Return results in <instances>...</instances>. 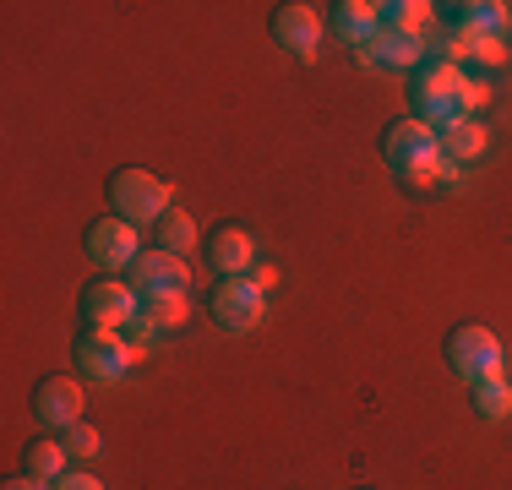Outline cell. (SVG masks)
Here are the masks:
<instances>
[{
  "mask_svg": "<svg viewBox=\"0 0 512 490\" xmlns=\"http://www.w3.org/2000/svg\"><path fill=\"white\" fill-rule=\"evenodd\" d=\"M382 158L409 191H436V175H442V142H436V131L425 126V120L404 115V120H393V126H382Z\"/></svg>",
  "mask_w": 512,
  "mask_h": 490,
  "instance_id": "obj_1",
  "label": "cell"
},
{
  "mask_svg": "<svg viewBox=\"0 0 512 490\" xmlns=\"http://www.w3.org/2000/svg\"><path fill=\"white\" fill-rule=\"evenodd\" d=\"M463 82H469V71H458L453 60H442V55L420 60V66L409 71L414 120H425L431 131H442V126H453V120H463Z\"/></svg>",
  "mask_w": 512,
  "mask_h": 490,
  "instance_id": "obj_2",
  "label": "cell"
},
{
  "mask_svg": "<svg viewBox=\"0 0 512 490\" xmlns=\"http://www.w3.org/2000/svg\"><path fill=\"white\" fill-rule=\"evenodd\" d=\"M109 213L126 218V224H158V218L169 213V186L158 175H148V169H115L109 175Z\"/></svg>",
  "mask_w": 512,
  "mask_h": 490,
  "instance_id": "obj_3",
  "label": "cell"
},
{
  "mask_svg": "<svg viewBox=\"0 0 512 490\" xmlns=\"http://www.w3.org/2000/svg\"><path fill=\"white\" fill-rule=\"evenodd\" d=\"M447 365H453L458 382H485V376H502V343L491 327L463 322L447 333Z\"/></svg>",
  "mask_w": 512,
  "mask_h": 490,
  "instance_id": "obj_4",
  "label": "cell"
},
{
  "mask_svg": "<svg viewBox=\"0 0 512 490\" xmlns=\"http://www.w3.org/2000/svg\"><path fill=\"white\" fill-rule=\"evenodd\" d=\"M131 365H137V349H131L126 333H115V327H88V333L77 338V371L88 376V382H120Z\"/></svg>",
  "mask_w": 512,
  "mask_h": 490,
  "instance_id": "obj_5",
  "label": "cell"
},
{
  "mask_svg": "<svg viewBox=\"0 0 512 490\" xmlns=\"http://www.w3.org/2000/svg\"><path fill=\"white\" fill-rule=\"evenodd\" d=\"M207 311L224 333H251L267 316V294L251 284V278H218L213 294H207Z\"/></svg>",
  "mask_w": 512,
  "mask_h": 490,
  "instance_id": "obj_6",
  "label": "cell"
},
{
  "mask_svg": "<svg viewBox=\"0 0 512 490\" xmlns=\"http://www.w3.org/2000/svg\"><path fill=\"white\" fill-rule=\"evenodd\" d=\"M82 251H88L99 267H131L142 256L137 224H126V218H115V213L93 218V224L82 229Z\"/></svg>",
  "mask_w": 512,
  "mask_h": 490,
  "instance_id": "obj_7",
  "label": "cell"
},
{
  "mask_svg": "<svg viewBox=\"0 0 512 490\" xmlns=\"http://www.w3.org/2000/svg\"><path fill=\"white\" fill-rule=\"evenodd\" d=\"M77 305H82V316H88V327H115V333H120V327L137 316L142 300H137V289L120 284V278H93V284L82 289Z\"/></svg>",
  "mask_w": 512,
  "mask_h": 490,
  "instance_id": "obj_8",
  "label": "cell"
},
{
  "mask_svg": "<svg viewBox=\"0 0 512 490\" xmlns=\"http://www.w3.org/2000/svg\"><path fill=\"white\" fill-rule=\"evenodd\" d=\"M126 284L137 289V300H148V294H186V284H191V273H186V262H180L175 251H142L137 262L126 267Z\"/></svg>",
  "mask_w": 512,
  "mask_h": 490,
  "instance_id": "obj_9",
  "label": "cell"
},
{
  "mask_svg": "<svg viewBox=\"0 0 512 490\" xmlns=\"http://www.w3.org/2000/svg\"><path fill=\"white\" fill-rule=\"evenodd\" d=\"M82 382L77 376H44L39 387H33V420L50 425V431H66V425L82 420Z\"/></svg>",
  "mask_w": 512,
  "mask_h": 490,
  "instance_id": "obj_10",
  "label": "cell"
},
{
  "mask_svg": "<svg viewBox=\"0 0 512 490\" xmlns=\"http://www.w3.org/2000/svg\"><path fill=\"white\" fill-rule=\"evenodd\" d=\"M273 39H278V49H289V55L316 60V44H322V17H316V6L284 0V6L273 11Z\"/></svg>",
  "mask_w": 512,
  "mask_h": 490,
  "instance_id": "obj_11",
  "label": "cell"
},
{
  "mask_svg": "<svg viewBox=\"0 0 512 490\" xmlns=\"http://www.w3.org/2000/svg\"><path fill=\"white\" fill-rule=\"evenodd\" d=\"M207 262H213V273L224 278H246L256 267V240L246 224H218L213 235H207Z\"/></svg>",
  "mask_w": 512,
  "mask_h": 490,
  "instance_id": "obj_12",
  "label": "cell"
},
{
  "mask_svg": "<svg viewBox=\"0 0 512 490\" xmlns=\"http://www.w3.org/2000/svg\"><path fill=\"white\" fill-rule=\"evenodd\" d=\"M442 60H453V66H502L507 60V44L496 39V33H469V28H453L442 44Z\"/></svg>",
  "mask_w": 512,
  "mask_h": 490,
  "instance_id": "obj_13",
  "label": "cell"
},
{
  "mask_svg": "<svg viewBox=\"0 0 512 490\" xmlns=\"http://www.w3.org/2000/svg\"><path fill=\"white\" fill-rule=\"evenodd\" d=\"M425 60V44L420 39H409V33H376L371 44H365V55H360V66H393V71H414Z\"/></svg>",
  "mask_w": 512,
  "mask_h": 490,
  "instance_id": "obj_14",
  "label": "cell"
},
{
  "mask_svg": "<svg viewBox=\"0 0 512 490\" xmlns=\"http://www.w3.org/2000/svg\"><path fill=\"white\" fill-rule=\"evenodd\" d=\"M436 142H442V158H447V164H474V158H485V142H491V137H485V126H480V120H474V115H463V120H453V126H442V131H436Z\"/></svg>",
  "mask_w": 512,
  "mask_h": 490,
  "instance_id": "obj_15",
  "label": "cell"
},
{
  "mask_svg": "<svg viewBox=\"0 0 512 490\" xmlns=\"http://www.w3.org/2000/svg\"><path fill=\"white\" fill-rule=\"evenodd\" d=\"M376 22H382L387 33H409V39H425L436 22V6H425V0H382L376 6Z\"/></svg>",
  "mask_w": 512,
  "mask_h": 490,
  "instance_id": "obj_16",
  "label": "cell"
},
{
  "mask_svg": "<svg viewBox=\"0 0 512 490\" xmlns=\"http://www.w3.org/2000/svg\"><path fill=\"white\" fill-rule=\"evenodd\" d=\"M333 33H338L344 44H360V49H365L376 33H382L376 6H371V0H338V6H333Z\"/></svg>",
  "mask_w": 512,
  "mask_h": 490,
  "instance_id": "obj_17",
  "label": "cell"
},
{
  "mask_svg": "<svg viewBox=\"0 0 512 490\" xmlns=\"http://www.w3.org/2000/svg\"><path fill=\"white\" fill-rule=\"evenodd\" d=\"M442 11H453V28L496 33V39H502L507 22H512V6H502V0H463V6H442Z\"/></svg>",
  "mask_w": 512,
  "mask_h": 490,
  "instance_id": "obj_18",
  "label": "cell"
},
{
  "mask_svg": "<svg viewBox=\"0 0 512 490\" xmlns=\"http://www.w3.org/2000/svg\"><path fill=\"white\" fill-rule=\"evenodd\" d=\"M66 447H60V436H33L28 447H22V474H33V480L55 485L60 474H66Z\"/></svg>",
  "mask_w": 512,
  "mask_h": 490,
  "instance_id": "obj_19",
  "label": "cell"
},
{
  "mask_svg": "<svg viewBox=\"0 0 512 490\" xmlns=\"http://www.w3.org/2000/svg\"><path fill=\"white\" fill-rule=\"evenodd\" d=\"M469 403L480 420H507L512 414V382L507 376H485V382H469Z\"/></svg>",
  "mask_w": 512,
  "mask_h": 490,
  "instance_id": "obj_20",
  "label": "cell"
},
{
  "mask_svg": "<svg viewBox=\"0 0 512 490\" xmlns=\"http://www.w3.org/2000/svg\"><path fill=\"white\" fill-rule=\"evenodd\" d=\"M137 316H142V322H153L158 333H175V327H186L191 305H186V294H148V300L137 305Z\"/></svg>",
  "mask_w": 512,
  "mask_h": 490,
  "instance_id": "obj_21",
  "label": "cell"
},
{
  "mask_svg": "<svg viewBox=\"0 0 512 490\" xmlns=\"http://www.w3.org/2000/svg\"><path fill=\"white\" fill-rule=\"evenodd\" d=\"M158 251H175V256H186L191 245H197V218L191 213H180V207H169L164 218H158Z\"/></svg>",
  "mask_w": 512,
  "mask_h": 490,
  "instance_id": "obj_22",
  "label": "cell"
},
{
  "mask_svg": "<svg viewBox=\"0 0 512 490\" xmlns=\"http://www.w3.org/2000/svg\"><path fill=\"white\" fill-rule=\"evenodd\" d=\"M60 447H66L71 463H88V458H99V452H104V436L93 431L88 420H77V425H66V431H60Z\"/></svg>",
  "mask_w": 512,
  "mask_h": 490,
  "instance_id": "obj_23",
  "label": "cell"
},
{
  "mask_svg": "<svg viewBox=\"0 0 512 490\" xmlns=\"http://www.w3.org/2000/svg\"><path fill=\"white\" fill-rule=\"evenodd\" d=\"M50 490H104V480H99V474H88V469H66Z\"/></svg>",
  "mask_w": 512,
  "mask_h": 490,
  "instance_id": "obj_24",
  "label": "cell"
},
{
  "mask_svg": "<svg viewBox=\"0 0 512 490\" xmlns=\"http://www.w3.org/2000/svg\"><path fill=\"white\" fill-rule=\"evenodd\" d=\"M480 104H491V88H485L480 77H469V82H463V115H474Z\"/></svg>",
  "mask_w": 512,
  "mask_h": 490,
  "instance_id": "obj_25",
  "label": "cell"
},
{
  "mask_svg": "<svg viewBox=\"0 0 512 490\" xmlns=\"http://www.w3.org/2000/svg\"><path fill=\"white\" fill-rule=\"evenodd\" d=\"M246 278H251V284H256V289H262V294H267V289H273V284H278V267H267V262H256V267H251V273H246Z\"/></svg>",
  "mask_w": 512,
  "mask_h": 490,
  "instance_id": "obj_26",
  "label": "cell"
},
{
  "mask_svg": "<svg viewBox=\"0 0 512 490\" xmlns=\"http://www.w3.org/2000/svg\"><path fill=\"white\" fill-rule=\"evenodd\" d=\"M0 490H50V485H44V480H33V474H17V480H6Z\"/></svg>",
  "mask_w": 512,
  "mask_h": 490,
  "instance_id": "obj_27",
  "label": "cell"
}]
</instances>
